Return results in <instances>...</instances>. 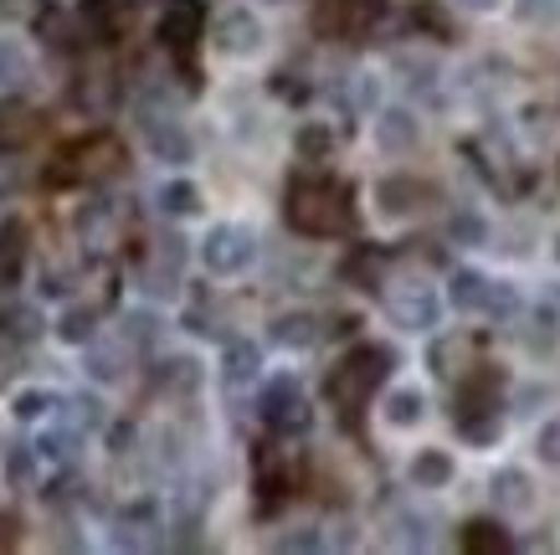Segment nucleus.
Instances as JSON below:
<instances>
[{
	"mask_svg": "<svg viewBox=\"0 0 560 555\" xmlns=\"http://www.w3.org/2000/svg\"><path fill=\"white\" fill-rule=\"evenodd\" d=\"M57 339H68V345H88V339H98V309H93V303H72V309H62V320H57Z\"/></svg>",
	"mask_w": 560,
	"mask_h": 555,
	"instance_id": "nucleus-23",
	"label": "nucleus"
},
{
	"mask_svg": "<svg viewBox=\"0 0 560 555\" xmlns=\"http://www.w3.org/2000/svg\"><path fill=\"white\" fill-rule=\"evenodd\" d=\"M386 314L411 335H427L432 324L442 320V293L427 278H401V284L386 293Z\"/></svg>",
	"mask_w": 560,
	"mask_h": 555,
	"instance_id": "nucleus-4",
	"label": "nucleus"
},
{
	"mask_svg": "<svg viewBox=\"0 0 560 555\" xmlns=\"http://www.w3.org/2000/svg\"><path fill=\"white\" fill-rule=\"evenodd\" d=\"M289 221L304 236H340L350 227V196L335 181H299L289 190Z\"/></svg>",
	"mask_w": 560,
	"mask_h": 555,
	"instance_id": "nucleus-1",
	"label": "nucleus"
},
{
	"mask_svg": "<svg viewBox=\"0 0 560 555\" xmlns=\"http://www.w3.org/2000/svg\"><path fill=\"white\" fill-rule=\"evenodd\" d=\"M447 236H453L458 247H483V242H489V221L463 206V211H453V221H447Z\"/></svg>",
	"mask_w": 560,
	"mask_h": 555,
	"instance_id": "nucleus-27",
	"label": "nucleus"
},
{
	"mask_svg": "<svg viewBox=\"0 0 560 555\" xmlns=\"http://www.w3.org/2000/svg\"><path fill=\"white\" fill-rule=\"evenodd\" d=\"M21 232H11V236H0V288H11L21 278Z\"/></svg>",
	"mask_w": 560,
	"mask_h": 555,
	"instance_id": "nucleus-36",
	"label": "nucleus"
},
{
	"mask_svg": "<svg viewBox=\"0 0 560 555\" xmlns=\"http://www.w3.org/2000/svg\"><path fill=\"white\" fill-rule=\"evenodd\" d=\"M154 206H160L165 217H196V211H201V190L190 181H165L154 190Z\"/></svg>",
	"mask_w": 560,
	"mask_h": 555,
	"instance_id": "nucleus-24",
	"label": "nucleus"
},
{
	"mask_svg": "<svg viewBox=\"0 0 560 555\" xmlns=\"http://www.w3.org/2000/svg\"><path fill=\"white\" fill-rule=\"evenodd\" d=\"M350 278H355L360 288H381V257H375V253H360L355 263H350Z\"/></svg>",
	"mask_w": 560,
	"mask_h": 555,
	"instance_id": "nucleus-40",
	"label": "nucleus"
},
{
	"mask_svg": "<svg viewBox=\"0 0 560 555\" xmlns=\"http://www.w3.org/2000/svg\"><path fill=\"white\" fill-rule=\"evenodd\" d=\"M180 268H186V242L180 236H160L150 263L139 268V278H144V288H150L154 299H165V293L180 288Z\"/></svg>",
	"mask_w": 560,
	"mask_h": 555,
	"instance_id": "nucleus-7",
	"label": "nucleus"
},
{
	"mask_svg": "<svg viewBox=\"0 0 560 555\" xmlns=\"http://www.w3.org/2000/svg\"><path fill=\"white\" fill-rule=\"evenodd\" d=\"M319 545H324V540H319V530H314V524H299L293 535L278 540V551H319Z\"/></svg>",
	"mask_w": 560,
	"mask_h": 555,
	"instance_id": "nucleus-42",
	"label": "nucleus"
},
{
	"mask_svg": "<svg viewBox=\"0 0 560 555\" xmlns=\"http://www.w3.org/2000/svg\"><path fill=\"white\" fill-rule=\"evenodd\" d=\"M253 257H257V232L242 227V221H217V227L201 236V263H206V273H217V278H232V273L253 268Z\"/></svg>",
	"mask_w": 560,
	"mask_h": 555,
	"instance_id": "nucleus-3",
	"label": "nucleus"
},
{
	"mask_svg": "<svg viewBox=\"0 0 560 555\" xmlns=\"http://www.w3.org/2000/svg\"><path fill=\"white\" fill-rule=\"evenodd\" d=\"M463 551H474V555H499V551H510V535L499 530V524L489 520H478L463 530Z\"/></svg>",
	"mask_w": 560,
	"mask_h": 555,
	"instance_id": "nucleus-28",
	"label": "nucleus"
},
{
	"mask_svg": "<svg viewBox=\"0 0 560 555\" xmlns=\"http://www.w3.org/2000/svg\"><path fill=\"white\" fill-rule=\"evenodd\" d=\"M211 42H217V51H226V57H253V51H262V21H257L247 5H226V11H217V21H211Z\"/></svg>",
	"mask_w": 560,
	"mask_h": 555,
	"instance_id": "nucleus-6",
	"label": "nucleus"
},
{
	"mask_svg": "<svg viewBox=\"0 0 560 555\" xmlns=\"http://www.w3.org/2000/svg\"><path fill=\"white\" fill-rule=\"evenodd\" d=\"M124 355H129V339H88L83 370L93 375V381H119V375H124Z\"/></svg>",
	"mask_w": 560,
	"mask_h": 555,
	"instance_id": "nucleus-16",
	"label": "nucleus"
},
{
	"mask_svg": "<svg viewBox=\"0 0 560 555\" xmlns=\"http://www.w3.org/2000/svg\"><path fill=\"white\" fill-rule=\"evenodd\" d=\"M62 406V396H51V391L32 386V391H16V402H11V412H16L21 421H36V417H51Z\"/></svg>",
	"mask_w": 560,
	"mask_h": 555,
	"instance_id": "nucleus-29",
	"label": "nucleus"
},
{
	"mask_svg": "<svg viewBox=\"0 0 560 555\" xmlns=\"http://www.w3.org/2000/svg\"><path fill=\"white\" fill-rule=\"evenodd\" d=\"M42 32H51V42H57V47H72V36H78L68 16H47V21H42Z\"/></svg>",
	"mask_w": 560,
	"mask_h": 555,
	"instance_id": "nucleus-45",
	"label": "nucleus"
},
{
	"mask_svg": "<svg viewBox=\"0 0 560 555\" xmlns=\"http://www.w3.org/2000/svg\"><path fill=\"white\" fill-rule=\"evenodd\" d=\"M432 370H438L442 381L463 375V370H468V339H463V335L438 339V345H432Z\"/></svg>",
	"mask_w": 560,
	"mask_h": 555,
	"instance_id": "nucleus-26",
	"label": "nucleus"
},
{
	"mask_svg": "<svg viewBox=\"0 0 560 555\" xmlns=\"http://www.w3.org/2000/svg\"><path fill=\"white\" fill-rule=\"evenodd\" d=\"M447 299H453V309H463V314H483V299H489V278L474 268H458L453 273V284H447Z\"/></svg>",
	"mask_w": 560,
	"mask_h": 555,
	"instance_id": "nucleus-21",
	"label": "nucleus"
},
{
	"mask_svg": "<svg viewBox=\"0 0 560 555\" xmlns=\"http://www.w3.org/2000/svg\"><path fill=\"white\" fill-rule=\"evenodd\" d=\"M36 139V114L26 103H0V150H26Z\"/></svg>",
	"mask_w": 560,
	"mask_h": 555,
	"instance_id": "nucleus-17",
	"label": "nucleus"
},
{
	"mask_svg": "<svg viewBox=\"0 0 560 555\" xmlns=\"http://www.w3.org/2000/svg\"><path fill=\"white\" fill-rule=\"evenodd\" d=\"M381 417L390 421V427H417V421L427 417V396L417 386H401V391H390L386 406H381Z\"/></svg>",
	"mask_w": 560,
	"mask_h": 555,
	"instance_id": "nucleus-22",
	"label": "nucleus"
},
{
	"mask_svg": "<svg viewBox=\"0 0 560 555\" xmlns=\"http://www.w3.org/2000/svg\"><path fill=\"white\" fill-rule=\"evenodd\" d=\"M375 201H381V217H417L427 201H432V190L422 181H407V175H390V181L375 185Z\"/></svg>",
	"mask_w": 560,
	"mask_h": 555,
	"instance_id": "nucleus-12",
	"label": "nucleus"
},
{
	"mask_svg": "<svg viewBox=\"0 0 560 555\" xmlns=\"http://www.w3.org/2000/svg\"><path fill=\"white\" fill-rule=\"evenodd\" d=\"M160 381H165L171 391H196L201 386V366H196L190 355H171V360L160 366Z\"/></svg>",
	"mask_w": 560,
	"mask_h": 555,
	"instance_id": "nucleus-30",
	"label": "nucleus"
},
{
	"mask_svg": "<svg viewBox=\"0 0 560 555\" xmlns=\"http://www.w3.org/2000/svg\"><path fill=\"white\" fill-rule=\"evenodd\" d=\"M21 185V170H16V160H11V150H0V201L11 196Z\"/></svg>",
	"mask_w": 560,
	"mask_h": 555,
	"instance_id": "nucleus-44",
	"label": "nucleus"
},
{
	"mask_svg": "<svg viewBox=\"0 0 560 555\" xmlns=\"http://www.w3.org/2000/svg\"><path fill=\"white\" fill-rule=\"evenodd\" d=\"M514 309H520V293H514V284H493V278H489V299H483V314H489V320H510Z\"/></svg>",
	"mask_w": 560,
	"mask_h": 555,
	"instance_id": "nucleus-35",
	"label": "nucleus"
},
{
	"mask_svg": "<svg viewBox=\"0 0 560 555\" xmlns=\"http://www.w3.org/2000/svg\"><path fill=\"white\" fill-rule=\"evenodd\" d=\"M489 499L504 514H525V509H535V484H529L525 469H499L489 484Z\"/></svg>",
	"mask_w": 560,
	"mask_h": 555,
	"instance_id": "nucleus-14",
	"label": "nucleus"
},
{
	"mask_svg": "<svg viewBox=\"0 0 560 555\" xmlns=\"http://www.w3.org/2000/svg\"><path fill=\"white\" fill-rule=\"evenodd\" d=\"M417 139H422V124H417V114H411V108L390 103V108H381V114H375V150L407 154V150H417Z\"/></svg>",
	"mask_w": 560,
	"mask_h": 555,
	"instance_id": "nucleus-11",
	"label": "nucleus"
},
{
	"mask_svg": "<svg viewBox=\"0 0 560 555\" xmlns=\"http://www.w3.org/2000/svg\"><path fill=\"white\" fill-rule=\"evenodd\" d=\"M262 417H268V427H278V432H304L308 421H314L299 375H272L268 386H262Z\"/></svg>",
	"mask_w": 560,
	"mask_h": 555,
	"instance_id": "nucleus-5",
	"label": "nucleus"
},
{
	"mask_svg": "<svg viewBox=\"0 0 560 555\" xmlns=\"http://www.w3.org/2000/svg\"><path fill=\"white\" fill-rule=\"evenodd\" d=\"M453 458L442 453V448H422V453L411 458V484L417 488H447L453 484Z\"/></svg>",
	"mask_w": 560,
	"mask_h": 555,
	"instance_id": "nucleus-20",
	"label": "nucleus"
},
{
	"mask_svg": "<svg viewBox=\"0 0 560 555\" xmlns=\"http://www.w3.org/2000/svg\"><path fill=\"white\" fill-rule=\"evenodd\" d=\"M386 540L401 545V551H427V545H432V524H427L422 514H411V509H396L386 520Z\"/></svg>",
	"mask_w": 560,
	"mask_h": 555,
	"instance_id": "nucleus-18",
	"label": "nucleus"
},
{
	"mask_svg": "<svg viewBox=\"0 0 560 555\" xmlns=\"http://www.w3.org/2000/svg\"><path fill=\"white\" fill-rule=\"evenodd\" d=\"M11 320H16V329H21V335H36V314H32V309H16Z\"/></svg>",
	"mask_w": 560,
	"mask_h": 555,
	"instance_id": "nucleus-48",
	"label": "nucleus"
},
{
	"mask_svg": "<svg viewBox=\"0 0 560 555\" xmlns=\"http://www.w3.org/2000/svg\"><path fill=\"white\" fill-rule=\"evenodd\" d=\"M144 139H150L154 160H165V165H186L190 154H196L190 135L180 129V118H171V114H150L144 108Z\"/></svg>",
	"mask_w": 560,
	"mask_h": 555,
	"instance_id": "nucleus-8",
	"label": "nucleus"
},
{
	"mask_svg": "<svg viewBox=\"0 0 560 555\" xmlns=\"http://www.w3.org/2000/svg\"><path fill=\"white\" fill-rule=\"evenodd\" d=\"M68 160H72V175H83V181H108V175L124 165V144L114 135H93V139H83Z\"/></svg>",
	"mask_w": 560,
	"mask_h": 555,
	"instance_id": "nucleus-9",
	"label": "nucleus"
},
{
	"mask_svg": "<svg viewBox=\"0 0 560 555\" xmlns=\"http://www.w3.org/2000/svg\"><path fill=\"white\" fill-rule=\"evenodd\" d=\"M72 442H78V432H68V427L57 421L51 432H42V438H36V458H47V463H68Z\"/></svg>",
	"mask_w": 560,
	"mask_h": 555,
	"instance_id": "nucleus-31",
	"label": "nucleus"
},
{
	"mask_svg": "<svg viewBox=\"0 0 560 555\" xmlns=\"http://www.w3.org/2000/svg\"><path fill=\"white\" fill-rule=\"evenodd\" d=\"M57 421L68 427V432H98L103 427V402L98 396H62V406H57Z\"/></svg>",
	"mask_w": 560,
	"mask_h": 555,
	"instance_id": "nucleus-19",
	"label": "nucleus"
},
{
	"mask_svg": "<svg viewBox=\"0 0 560 555\" xmlns=\"http://www.w3.org/2000/svg\"><path fill=\"white\" fill-rule=\"evenodd\" d=\"M556 263H560V236H556Z\"/></svg>",
	"mask_w": 560,
	"mask_h": 555,
	"instance_id": "nucleus-49",
	"label": "nucleus"
},
{
	"mask_svg": "<svg viewBox=\"0 0 560 555\" xmlns=\"http://www.w3.org/2000/svg\"><path fill=\"white\" fill-rule=\"evenodd\" d=\"M32 448H36V442H32ZM32 448H26V442H5V453H0L5 484H26V478H32Z\"/></svg>",
	"mask_w": 560,
	"mask_h": 555,
	"instance_id": "nucleus-33",
	"label": "nucleus"
},
{
	"mask_svg": "<svg viewBox=\"0 0 560 555\" xmlns=\"http://www.w3.org/2000/svg\"><path fill=\"white\" fill-rule=\"evenodd\" d=\"M114 453H129V448H135V427H114Z\"/></svg>",
	"mask_w": 560,
	"mask_h": 555,
	"instance_id": "nucleus-46",
	"label": "nucleus"
},
{
	"mask_svg": "<svg viewBox=\"0 0 560 555\" xmlns=\"http://www.w3.org/2000/svg\"><path fill=\"white\" fill-rule=\"evenodd\" d=\"M32 78V57L16 36H0V88H21Z\"/></svg>",
	"mask_w": 560,
	"mask_h": 555,
	"instance_id": "nucleus-25",
	"label": "nucleus"
},
{
	"mask_svg": "<svg viewBox=\"0 0 560 555\" xmlns=\"http://www.w3.org/2000/svg\"><path fill=\"white\" fill-rule=\"evenodd\" d=\"M78 103H83V108H103V103H108V72H93V83L83 78V88H78Z\"/></svg>",
	"mask_w": 560,
	"mask_h": 555,
	"instance_id": "nucleus-41",
	"label": "nucleus"
},
{
	"mask_svg": "<svg viewBox=\"0 0 560 555\" xmlns=\"http://www.w3.org/2000/svg\"><path fill=\"white\" fill-rule=\"evenodd\" d=\"M390 366H396V355H390L386 345H360V350H350L340 366H335V375H329V396H335L345 412H355V406L386 381Z\"/></svg>",
	"mask_w": 560,
	"mask_h": 555,
	"instance_id": "nucleus-2",
	"label": "nucleus"
},
{
	"mask_svg": "<svg viewBox=\"0 0 560 555\" xmlns=\"http://www.w3.org/2000/svg\"><path fill=\"white\" fill-rule=\"evenodd\" d=\"M463 11H474V16H489V11H499L504 0H458Z\"/></svg>",
	"mask_w": 560,
	"mask_h": 555,
	"instance_id": "nucleus-47",
	"label": "nucleus"
},
{
	"mask_svg": "<svg viewBox=\"0 0 560 555\" xmlns=\"http://www.w3.org/2000/svg\"><path fill=\"white\" fill-rule=\"evenodd\" d=\"M72 227H78V236H83V242H93V247H98V242H103V227H108V206H103V201L78 206Z\"/></svg>",
	"mask_w": 560,
	"mask_h": 555,
	"instance_id": "nucleus-32",
	"label": "nucleus"
},
{
	"mask_svg": "<svg viewBox=\"0 0 560 555\" xmlns=\"http://www.w3.org/2000/svg\"><path fill=\"white\" fill-rule=\"evenodd\" d=\"M272 339H278L283 350H314L324 339V324H319V314L293 309V314H278V320H272Z\"/></svg>",
	"mask_w": 560,
	"mask_h": 555,
	"instance_id": "nucleus-15",
	"label": "nucleus"
},
{
	"mask_svg": "<svg viewBox=\"0 0 560 555\" xmlns=\"http://www.w3.org/2000/svg\"><path fill=\"white\" fill-rule=\"evenodd\" d=\"M329 150H335V135L324 124H308L304 135H299V154H308V160H324Z\"/></svg>",
	"mask_w": 560,
	"mask_h": 555,
	"instance_id": "nucleus-39",
	"label": "nucleus"
},
{
	"mask_svg": "<svg viewBox=\"0 0 560 555\" xmlns=\"http://www.w3.org/2000/svg\"><path fill=\"white\" fill-rule=\"evenodd\" d=\"M535 453H540V463L560 469V417H550L540 432H535Z\"/></svg>",
	"mask_w": 560,
	"mask_h": 555,
	"instance_id": "nucleus-38",
	"label": "nucleus"
},
{
	"mask_svg": "<svg viewBox=\"0 0 560 555\" xmlns=\"http://www.w3.org/2000/svg\"><path fill=\"white\" fill-rule=\"evenodd\" d=\"M201 32H206L201 0H171V5H165V16H160V42H165V47L190 51Z\"/></svg>",
	"mask_w": 560,
	"mask_h": 555,
	"instance_id": "nucleus-10",
	"label": "nucleus"
},
{
	"mask_svg": "<svg viewBox=\"0 0 560 555\" xmlns=\"http://www.w3.org/2000/svg\"><path fill=\"white\" fill-rule=\"evenodd\" d=\"M514 16L525 21V26H556L560 0H514Z\"/></svg>",
	"mask_w": 560,
	"mask_h": 555,
	"instance_id": "nucleus-34",
	"label": "nucleus"
},
{
	"mask_svg": "<svg viewBox=\"0 0 560 555\" xmlns=\"http://www.w3.org/2000/svg\"><path fill=\"white\" fill-rule=\"evenodd\" d=\"M396 68L407 72L411 88H432V78H438V62H432V57H417V51H401V57H396Z\"/></svg>",
	"mask_w": 560,
	"mask_h": 555,
	"instance_id": "nucleus-37",
	"label": "nucleus"
},
{
	"mask_svg": "<svg viewBox=\"0 0 560 555\" xmlns=\"http://www.w3.org/2000/svg\"><path fill=\"white\" fill-rule=\"evenodd\" d=\"M257 375H262V350H257L253 339H232V345L221 350V386L247 391Z\"/></svg>",
	"mask_w": 560,
	"mask_h": 555,
	"instance_id": "nucleus-13",
	"label": "nucleus"
},
{
	"mask_svg": "<svg viewBox=\"0 0 560 555\" xmlns=\"http://www.w3.org/2000/svg\"><path fill=\"white\" fill-rule=\"evenodd\" d=\"M124 339H129V345H150L154 339V314H129V320H124Z\"/></svg>",
	"mask_w": 560,
	"mask_h": 555,
	"instance_id": "nucleus-43",
	"label": "nucleus"
}]
</instances>
